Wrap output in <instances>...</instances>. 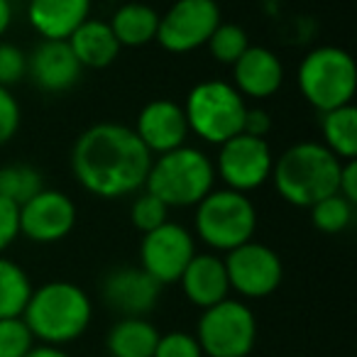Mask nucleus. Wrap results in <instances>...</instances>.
I'll return each instance as SVG.
<instances>
[{
	"mask_svg": "<svg viewBox=\"0 0 357 357\" xmlns=\"http://www.w3.org/2000/svg\"><path fill=\"white\" fill-rule=\"evenodd\" d=\"M152 159L132 128L98 123L76 139L71 172L89 194L98 199H123L144 186Z\"/></svg>",
	"mask_w": 357,
	"mask_h": 357,
	"instance_id": "nucleus-1",
	"label": "nucleus"
},
{
	"mask_svg": "<svg viewBox=\"0 0 357 357\" xmlns=\"http://www.w3.org/2000/svg\"><path fill=\"white\" fill-rule=\"evenodd\" d=\"M342 162L321 142H296L274 162L272 181L279 196L298 208H311L337 194Z\"/></svg>",
	"mask_w": 357,
	"mask_h": 357,
	"instance_id": "nucleus-2",
	"label": "nucleus"
},
{
	"mask_svg": "<svg viewBox=\"0 0 357 357\" xmlns=\"http://www.w3.org/2000/svg\"><path fill=\"white\" fill-rule=\"evenodd\" d=\"M93 316L89 294L71 282H50L32 289L30 301L22 311L32 337L45 345H66L86 333Z\"/></svg>",
	"mask_w": 357,
	"mask_h": 357,
	"instance_id": "nucleus-3",
	"label": "nucleus"
},
{
	"mask_svg": "<svg viewBox=\"0 0 357 357\" xmlns=\"http://www.w3.org/2000/svg\"><path fill=\"white\" fill-rule=\"evenodd\" d=\"M215 167L201 149L176 147L152 159L144 191L157 196L167 208H186L213 191Z\"/></svg>",
	"mask_w": 357,
	"mask_h": 357,
	"instance_id": "nucleus-4",
	"label": "nucleus"
},
{
	"mask_svg": "<svg viewBox=\"0 0 357 357\" xmlns=\"http://www.w3.org/2000/svg\"><path fill=\"white\" fill-rule=\"evenodd\" d=\"M189 123V132H196L211 144H223L243 132L248 103L228 81H201L186 96L181 105Z\"/></svg>",
	"mask_w": 357,
	"mask_h": 357,
	"instance_id": "nucleus-5",
	"label": "nucleus"
},
{
	"mask_svg": "<svg viewBox=\"0 0 357 357\" xmlns=\"http://www.w3.org/2000/svg\"><path fill=\"white\" fill-rule=\"evenodd\" d=\"M298 89L318 113L350 105L357 89L355 59L340 47L311 50L298 66Z\"/></svg>",
	"mask_w": 357,
	"mask_h": 357,
	"instance_id": "nucleus-6",
	"label": "nucleus"
},
{
	"mask_svg": "<svg viewBox=\"0 0 357 357\" xmlns=\"http://www.w3.org/2000/svg\"><path fill=\"white\" fill-rule=\"evenodd\" d=\"M257 228V211L248 194L213 189L196 204V233L208 248L230 252L250 243Z\"/></svg>",
	"mask_w": 357,
	"mask_h": 357,
	"instance_id": "nucleus-7",
	"label": "nucleus"
},
{
	"mask_svg": "<svg viewBox=\"0 0 357 357\" xmlns=\"http://www.w3.org/2000/svg\"><path fill=\"white\" fill-rule=\"evenodd\" d=\"M196 340L208 357H248L257 340V318L248 303L225 298L204 308Z\"/></svg>",
	"mask_w": 357,
	"mask_h": 357,
	"instance_id": "nucleus-8",
	"label": "nucleus"
},
{
	"mask_svg": "<svg viewBox=\"0 0 357 357\" xmlns=\"http://www.w3.org/2000/svg\"><path fill=\"white\" fill-rule=\"evenodd\" d=\"M220 8L215 0H176L159 15L157 40L172 54H189L211 40L220 25Z\"/></svg>",
	"mask_w": 357,
	"mask_h": 357,
	"instance_id": "nucleus-9",
	"label": "nucleus"
},
{
	"mask_svg": "<svg viewBox=\"0 0 357 357\" xmlns=\"http://www.w3.org/2000/svg\"><path fill=\"white\" fill-rule=\"evenodd\" d=\"M218 147L220 154L215 162V174H220L225 181V189L248 194L272 178L274 157L267 139L240 132Z\"/></svg>",
	"mask_w": 357,
	"mask_h": 357,
	"instance_id": "nucleus-10",
	"label": "nucleus"
},
{
	"mask_svg": "<svg viewBox=\"0 0 357 357\" xmlns=\"http://www.w3.org/2000/svg\"><path fill=\"white\" fill-rule=\"evenodd\" d=\"M225 272L230 289L245 298H264L279 289L284 264L272 248L262 243H245L225 255Z\"/></svg>",
	"mask_w": 357,
	"mask_h": 357,
	"instance_id": "nucleus-11",
	"label": "nucleus"
},
{
	"mask_svg": "<svg viewBox=\"0 0 357 357\" xmlns=\"http://www.w3.org/2000/svg\"><path fill=\"white\" fill-rule=\"evenodd\" d=\"M196 255L194 235L178 223H164L144 233L139 245V267L164 287L181 279L186 264Z\"/></svg>",
	"mask_w": 357,
	"mask_h": 357,
	"instance_id": "nucleus-12",
	"label": "nucleus"
},
{
	"mask_svg": "<svg viewBox=\"0 0 357 357\" xmlns=\"http://www.w3.org/2000/svg\"><path fill=\"white\" fill-rule=\"evenodd\" d=\"M76 206L56 189H42L27 204L20 206V235L32 243H59L74 230Z\"/></svg>",
	"mask_w": 357,
	"mask_h": 357,
	"instance_id": "nucleus-13",
	"label": "nucleus"
},
{
	"mask_svg": "<svg viewBox=\"0 0 357 357\" xmlns=\"http://www.w3.org/2000/svg\"><path fill=\"white\" fill-rule=\"evenodd\" d=\"M162 284L154 282L142 267H118L105 274L100 294L108 308L123 318H144L159 301Z\"/></svg>",
	"mask_w": 357,
	"mask_h": 357,
	"instance_id": "nucleus-14",
	"label": "nucleus"
},
{
	"mask_svg": "<svg viewBox=\"0 0 357 357\" xmlns=\"http://www.w3.org/2000/svg\"><path fill=\"white\" fill-rule=\"evenodd\" d=\"M135 135L139 142L149 149V154H164L176 147H184L189 137V123H186L184 108L176 100L157 98L149 100L137 115Z\"/></svg>",
	"mask_w": 357,
	"mask_h": 357,
	"instance_id": "nucleus-15",
	"label": "nucleus"
},
{
	"mask_svg": "<svg viewBox=\"0 0 357 357\" xmlns=\"http://www.w3.org/2000/svg\"><path fill=\"white\" fill-rule=\"evenodd\" d=\"M27 71L37 89L47 93H64L81 79L84 66L66 40H42L27 59Z\"/></svg>",
	"mask_w": 357,
	"mask_h": 357,
	"instance_id": "nucleus-16",
	"label": "nucleus"
},
{
	"mask_svg": "<svg viewBox=\"0 0 357 357\" xmlns=\"http://www.w3.org/2000/svg\"><path fill=\"white\" fill-rule=\"evenodd\" d=\"M284 84V66L267 47H252L233 64V86L238 93L255 100L272 98Z\"/></svg>",
	"mask_w": 357,
	"mask_h": 357,
	"instance_id": "nucleus-17",
	"label": "nucleus"
},
{
	"mask_svg": "<svg viewBox=\"0 0 357 357\" xmlns=\"http://www.w3.org/2000/svg\"><path fill=\"white\" fill-rule=\"evenodd\" d=\"M178 282L184 287L186 298L199 308H211L215 303L225 301L230 291L225 262L218 255L211 252L194 255Z\"/></svg>",
	"mask_w": 357,
	"mask_h": 357,
	"instance_id": "nucleus-18",
	"label": "nucleus"
},
{
	"mask_svg": "<svg viewBox=\"0 0 357 357\" xmlns=\"http://www.w3.org/2000/svg\"><path fill=\"white\" fill-rule=\"evenodd\" d=\"M91 0H30L27 20L42 40H69L71 32L89 20Z\"/></svg>",
	"mask_w": 357,
	"mask_h": 357,
	"instance_id": "nucleus-19",
	"label": "nucleus"
},
{
	"mask_svg": "<svg viewBox=\"0 0 357 357\" xmlns=\"http://www.w3.org/2000/svg\"><path fill=\"white\" fill-rule=\"evenodd\" d=\"M66 42L84 69H105L118 59L120 50H123L108 22L91 20V17L81 22Z\"/></svg>",
	"mask_w": 357,
	"mask_h": 357,
	"instance_id": "nucleus-20",
	"label": "nucleus"
},
{
	"mask_svg": "<svg viewBox=\"0 0 357 357\" xmlns=\"http://www.w3.org/2000/svg\"><path fill=\"white\" fill-rule=\"evenodd\" d=\"M108 25L120 47H144L157 40L159 13L147 3H125Z\"/></svg>",
	"mask_w": 357,
	"mask_h": 357,
	"instance_id": "nucleus-21",
	"label": "nucleus"
},
{
	"mask_svg": "<svg viewBox=\"0 0 357 357\" xmlns=\"http://www.w3.org/2000/svg\"><path fill=\"white\" fill-rule=\"evenodd\" d=\"M159 333L144 318H120L108 333L110 357H154Z\"/></svg>",
	"mask_w": 357,
	"mask_h": 357,
	"instance_id": "nucleus-22",
	"label": "nucleus"
},
{
	"mask_svg": "<svg viewBox=\"0 0 357 357\" xmlns=\"http://www.w3.org/2000/svg\"><path fill=\"white\" fill-rule=\"evenodd\" d=\"M321 130L326 147L335 154L340 162L357 159V108L342 105V108L321 113Z\"/></svg>",
	"mask_w": 357,
	"mask_h": 357,
	"instance_id": "nucleus-23",
	"label": "nucleus"
},
{
	"mask_svg": "<svg viewBox=\"0 0 357 357\" xmlns=\"http://www.w3.org/2000/svg\"><path fill=\"white\" fill-rule=\"evenodd\" d=\"M32 284L25 269L0 255V318L22 316L30 301Z\"/></svg>",
	"mask_w": 357,
	"mask_h": 357,
	"instance_id": "nucleus-24",
	"label": "nucleus"
},
{
	"mask_svg": "<svg viewBox=\"0 0 357 357\" xmlns=\"http://www.w3.org/2000/svg\"><path fill=\"white\" fill-rule=\"evenodd\" d=\"M45 186V176L32 164H6L0 167V199L10 201L15 206H22L37 196Z\"/></svg>",
	"mask_w": 357,
	"mask_h": 357,
	"instance_id": "nucleus-25",
	"label": "nucleus"
},
{
	"mask_svg": "<svg viewBox=\"0 0 357 357\" xmlns=\"http://www.w3.org/2000/svg\"><path fill=\"white\" fill-rule=\"evenodd\" d=\"M311 223L326 235H337L342 230L350 228L352 215H355V204L342 199L340 194H333L313 204L311 208Z\"/></svg>",
	"mask_w": 357,
	"mask_h": 357,
	"instance_id": "nucleus-26",
	"label": "nucleus"
},
{
	"mask_svg": "<svg viewBox=\"0 0 357 357\" xmlns=\"http://www.w3.org/2000/svg\"><path fill=\"white\" fill-rule=\"evenodd\" d=\"M211 56H213L218 64H228L233 66L240 56L245 54V50L250 47L248 32L240 25H233V22H220L213 30L211 40L206 42Z\"/></svg>",
	"mask_w": 357,
	"mask_h": 357,
	"instance_id": "nucleus-27",
	"label": "nucleus"
},
{
	"mask_svg": "<svg viewBox=\"0 0 357 357\" xmlns=\"http://www.w3.org/2000/svg\"><path fill=\"white\" fill-rule=\"evenodd\" d=\"M32 347L35 337L22 316L0 318V357H25Z\"/></svg>",
	"mask_w": 357,
	"mask_h": 357,
	"instance_id": "nucleus-28",
	"label": "nucleus"
},
{
	"mask_svg": "<svg viewBox=\"0 0 357 357\" xmlns=\"http://www.w3.org/2000/svg\"><path fill=\"white\" fill-rule=\"evenodd\" d=\"M130 218H132V225L139 230V233H149V230L159 228L169 220V208L152 196L149 191H142V194L135 196L132 208H130Z\"/></svg>",
	"mask_w": 357,
	"mask_h": 357,
	"instance_id": "nucleus-29",
	"label": "nucleus"
},
{
	"mask_svg": "<svg viewBox=\"0 0 357 357\" xmlns=\"http://www.w3.org/2000/svg\"><path fill=\"white\" fill-rule=\"evenodd\" d=\"M154 357H204V352H201L196 335L174 331L167 333V335H159Z\"/></svg>",
	"mask_w": 357,
	"mask_h": 357,
	"instance_id": "nucleus-30",
	"label": "nucleus"
},
{
	"mask_svg": "<svg viewBox=\"0 0 357 357\" xmlns=\"http://www.w3.org/2000/svg\"><path fill=\"white\" fill-rule=\"evenodd\" d=\"M27 71V56L20 47L10 42H0V86L10 89L13 84L25 76Z\"/></svg>",
	"mask_w": 357,
	"mask_h": 357,
	"instance_id": "nucleus-31",
	"label": "nucleus"
},
{
	"mask_svg": "<svg viewBox=\"0 0 357 357\" xmlns=\"http://www.w3.org/2000/svg\"><path fill=\"white\" fill-rule=\"evenodd\" d=\"M17 130H20V103L10 93V89L0 86V144L10 142Z\"/></svg>",
	"mask_w": 357,
	"mask_h": 357,
	"instance_id": "nucleus-32",
	"label": "nucleus"
},
{
	"mask_svg": "<svg viewBox=\"0 0 357 357\" xmlns=\"http://www.w3.org/2000/svg\"><path fill=\"white\" fill-rule=\"evenodd\" d=\"M20 235V206L0 199V255Z\"/></svg>",
	"mask_w": 357,
	"mask_h": 357,
	"instance_id": "nucleus-33",
	"label": "nucleus"
},
{
	"mask_svg": "<svg viewBox=\"0 0 357 357\" xmlns=\"http://www.w3.org/2000/svg\"><path fill=\"white\" fill-rule=\"evenodd\" d=\"M269 130H272V118H269L267 110L262 108H248L245 110V120H243V132L252 135V137H267Z\"/></svg>",
	"mask_w": 357,
	"mask_h": 357,
	"instance_id": "nucleus-34",
	"label": "nucleus"
},
{
	"mask_svg": "<svg viewBox=\"0 0 357 357\" xmlns=\"http://www.w3.org/2000/svg\"><path fill=\"white\" fill-rule=\"evenodd\" d=\"M337 194L350 204H357V159L342 162L340 178H337Z\"/></svg>",
	"mask_w": 357,
	"mask_h": 357,
	"instance_id": "nucleus-35",
	"label": "nucleus"
},
{
	"mask_svg": "<svg viewBox=\"0 0 357 357\" xmlns=\"http://www.w3.org/2000/svg\"><path fill=\"white\" fill-rule=\"evenodd\" d=\"M25 357H69V355L56 345H37V347H32Z\"/></svg>",
	"mask_w": 357,
	"mask_h": 357,
	"instance_id": "nucleus-36",
	"label": "nucleus"
},
{
	"mask_svg": "<svg viewBox=\"0 0 357 357\" xmlns=\"http://www.w3.org/2000/svg\"><path fill=\"white\" fill-rule=\"evenodd\" d=\"M10 22H13V6H10V0H0V37H3L8 32Z\"/></svg>",
	"mask_w": 357,
	"mask_h": 357,
	"instance_id": "nucleus-37",
	"label": "nucleus"
}]
</instances>
